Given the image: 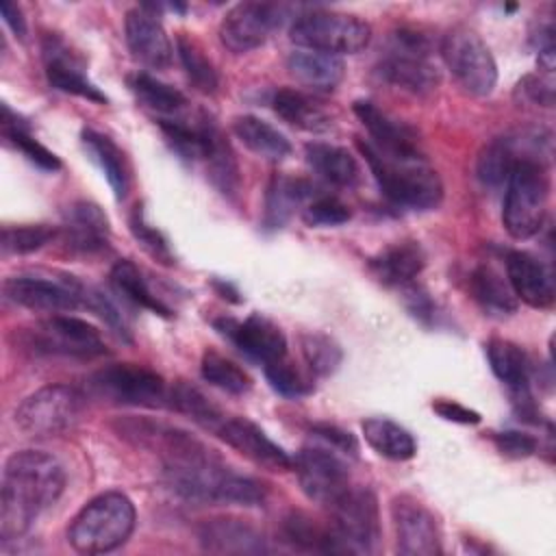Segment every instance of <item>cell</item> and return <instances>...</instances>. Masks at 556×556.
I'll return each instance as SVG.
<instances>
[{"instance_id":"28","label":"cell","mask_w":556,"mask_h":556,"mask_svg":"<svg viewBox=\"0 0 556 556\" xmlns=\"http://www.w3.org/2000/svg\"><path fill=\"white\" fill-rule=\"evenodd\" d=\"M80 139H83V146H85L87 154L91 156V161L102 169L115 200H124L128 193V185H130L124 152L106 135L91 130V128H85Z\"/></svg>"},{"instance_id":"50","label":"cell","mask_w":556,"mask_h":556,"mask_svg":"<svg viewBox=\"0 0 556 556\" xmlns=\"http://www.w3.org/2000/svg\"><path fill=\"white\" fill-rule=\"evenodd\" d=\"M493 443L500 450V454H504L508 458H528L536 452V445H539L532 434L519 432V430L495 432Z\"/></svg>"},{"instance_id":"16","label":"cell","mask_w":556,"mask_h":556,"mask_svg":"<svg viewBox=\"0 0 556 556\" xmlns=\"http://www.w3.org/2000/svg\"><path fill=\"white\" fill-rule=\"evenodd\" d=\"M397 552L404 556L441 554V530L434 515L415 497L400 495L391 502Z\"/></svg>"},{"instance_id":"34","label":"cell","mask_w":556,"mask_h":556,"mask_svg":"<svg viewBox=\"0 0 556 556\" xmlns=\"http://www.w3.org/2000/svg\"><path fill=\"white\" fill-rule=\"evenodd\" d=\"M471 293L476 302L491 315H510L517 311V298L508 285V278H504L495 267L480 265L471 274Z\"/></svg>"},{"instance_id":"12","label":"cell","mask_w":556,"mask_h":556,"mask_svg":"<svg viewBox=\"0 0 556 556\" xmlns=\"http://www.w3.org/2000/svg\"><path fill=\"white\" fill-rule=\"evenodd\" d=\"M285 20V7L274 2H239L235 4L219 24L222 43L243 54L261 48Z\"/></svg>"},{"instance_id":"14","label":"cell","mask_w":556,"mask_h":556,"mask_svg":"<svg viewBox=\"0 0 556 556\" xmlns=\"http://www.w3.org/2000/svg\"><path fill=\"white\" fill-rule=\"evenodd\" d=\"M2 291L13 304L24 308L61 313L80 306L83 285L72 276H65V280L43 276H11L4 280Z\"/></svg>"},{"instance_id":"40","label":"cell","mask_w":556,"mask_h":556,"mask_svg":"<svg viewBox=\"0 0 556 556\" xmlns=\"http://www.w3.org/2000/svg\"><path fill=\"white\" fill-rule=\"evenodd\" d=\"M128 87L148 109H152L156 113L169 115V113L185 109V104H187V98L178 89H174L172 85H167L146 72L132 74L128 78Z\"/></svg>"},{"instance_id":"18","label":"cell","mask_w":556,"mask_h":556,"mask_svg":"<svg viewBox=\"0 0 556 556\" xmlns=\"http://www.w3.org/2000/svg\"><path fill=\"white\" fill-rule=\"evenodd\" d=\"M506 278L517 300L532 308H549L556 300L552 269L530 252H510L506 256Z\"/></svg>"},{"instance_id":"3","label":"cell","mask_w":556,"mask_h":556,"mask_svg":"<svg viewBox=\"0 0 556 556\" xmlns=\"http://www.w3.org/2000/svg\"><path fill=\"white\" fill-rule=\"evenodd\" d=\"M135 519V506L124 493H102L89 500L72 519L67 541L80 554H106L128 541Z\"/></svg>"},{"instance_id":"36","label":"cell","mask_w":556,"mask_h":556,"mask_svg":"<svg viewBox=\"0 0 556 556\" xmlns=\"http://www.w3.org/2000/svg\"><path fill=\"white\" fill-rule=\"evenodd\" d=\"M111 285L130 304H135L139 308H148V311H152L156 315H163V317L172 315V311L152 293L143 274L139 271V267L132 261H117L113 265Z\"/></svg>"},{"instance_id":"35","label":"cell","mask_w":556,"mask_h":556,"mask_svg":"<svg viewBox=\"0 0 556 556\" xmlns=\"http://www.w3.org/2000/svg\"><path fill=\"white\" fill-rule=\"evenodd\" d=\"M486 358L493 374L513 391H526L530 380V363L526 352L506 339H491L486 343Z\"/></svg>"},{"instance_id":"33","label":"cell","mask_w":556,"mask_h":556,"mask_svg":"<svg viewBox=\"0 0 556 556\" xmlns=\"http://www.w3.org/2000/svg\"><path fill=\"white\" fill-rule=\"evenodd\" d=\"M361 428L369 447L389 460H410L417 454L413 434L387 417H369Z\"/></svg>"},{"instance_id":"13","label":"cell","mask_w":556,"mask_h":556,"mask_svg":"<svg viewBox=\"0 0 556 556\" xmlns=\"http://www.w3.org/2000/svg\"><path fill=\"white\" fill-rule=\"evenodd\" d=\"M304 495L317 504L330 506L350 484V469L332 447L306 445L293 460Z\"/></svg>"},{"instance_id":"47","label":"cell","mask_w":556,"mask_h":556,"mask_svg":"<svg viewBox=\"0 0 556 556\" xmlns=\"http://www.w3.org/2000/svg\"><path fill=\"white\" fill-rule=\"evenodd\" d=\"M159 126L172 146V150L182 159V161H195L202 159V132L200 124L187 126L180 119H159Z\"/></svg>"},{"instance_id":"45","label":"cell","mask_w":556,"mask_h":556,"mask_svg":"<svg viewBox=\"0 0 556 556\" xmlns=\"http://www.w3.org/2000/svg\"><path fill=\"white\" fill-rule=\"evenodd\" d=\"M265 378L269 382V387L285 395V397H304L308 393H313V380L300 371L293 363L280 358V361H274V363H267L265 365Z\"/></svg>"},{"instance_id":"15","label":"cell","mask_w":556,"mask_h":556,"mask_svg":"<svg viewBox=\"0 0 556 556\" xmlns=\"http://www.w3.org/2000/svg\"><path fill=\"white\" fill-rule=\"evenodd\" d=\"M215 330L228 339L241 354L263 365L287 356V339L282 330L261 313L250 315L243 321L232 317H219L213 321Z\"/></svg>"},{"instance_id":"32","label":"cell","mask_w":556,"mask_h":556,"mask_svg":"<svg viewBox=\"0 0 556 556\" xmlns=\"http://www.w3.org/2000/svg\"><path fill=\"white\" fill-rule=\"evenodd\" d=\"M313 195V187L311 182L302 180V178H291V176H282L276 174L267 187V195H265V226L267 228H280L291 215L293 211Z\"/></svg>"},{"instance_id":"2","label":"cell","mask_w":556,"mask_h":556,"mask_svg":"<svg viewBox=\"0 0 556 556\" xmlns=\"http://www.w3.org/2000/svg\"><path fill=\"white\" fill-rule=\"evenodd\" d=\"M380 191L397 206L413 211L437 208L443 198V182L432 165L419 154H389L369 141H356Z\"/></svg>"},{"instance_id":"23","label":"cell","mask_w":556,"mask_h":556,"mask_svg":"<svg viewBox=\"0 0 556 556\" xmlns=\"http://www.w3.org/2000/svg\"><path fill=\"white\" fill-rule=\"evenodd\" d=\"M198 124L202 132V161L206 163L211 182L224 195H235L239 191V167L226 137L206 115Z\"/></svg>"},{"instance_id":"37","label":"cell","mask_w":556,"mask_h":556,"mask_svg":"<svg viewBox=\"0 0 556 556\" xmlns=\"http://www.w3.org/2000/svg\"><path fill=\"white\" fill-rule=\"evenodd\" d=\"M2 135L13 148H17L39 169H46V172L61 169L59 156L50 152L46 146H41L37 139H33L28 128L20 122V117L7 104H2Z\"/></svg>"},{"instance_id":"46","label":"cell","mask_w":556,"mask_h":556,"mask_svg":"<svg viewBox=\"0 0 556 556\" xmlns=\"http://www.w3.org/2000/svg\"><path fill=\"white\" fill-rule=\"evenodd\" d=\"M130 232L137 239V243L141 245V250L146 254H150L156 263H163V265H174L176 263L167 239L163 237V232L159 228L148 224L139 204L130 213Z\"/></svg>"},{"instance_id":"51","label":"cell","mask_w":556,"mask_h":556,"mask_svg":"<svg viewBox=\"0 0 556 556\" xmlns=\"http://www.w3.org/2000/svg\"><path fill=\"white\" fill-rule=\"evenodd\" d=\"M313 434L317 439H321L324 443H328L332 450H339L341 454L356 456V452H358V443H356L354 434L334 424H315Z\"/></svg>"},{"instance_id":"11","label":"cell","mask_w":556,"mask_h":556,"mask_svg":"<svg viewBox=\"0 0 556 556\" xmlns=\"http://www.w3.org/2000/svg\"><path fill=\"white\" fill-rule=\"evenodd\" d=\"M24 341L33 352L72 358H93L106 352L100 330L72 315H52L41 319L24 332Z\"/></svg>"},{"instance_id":"24","label":"cell","mask_w":556,"mask_h":556,"mask_svg":"<svg viewBox=\"0 0 556 556\" xmlns=\"http://www.w3.org/2000/svg\"><path fill=\"white\" fill-rule=\"evenodd\" d=\"M426 254L417 241H400L369 261L371 274L387 287H406L424 269Z\"/></svg>"},{"instance_id":"1","label":"cell","mask_w":556,"mask_h":556,"mask_svg":"<svg viewBox=\"0 0 556 556\" xmlns=\"http://www.w3.org/2000/svg\"><path fill=\"white\" fill-rule=\"evenodd\" d=\"M65 489L63 465L39 450H22L7 458L0 482V539L24 536L37 517Z\"/></svg>"},{"instance_id":"5","label":"cell","mask_w":556,"mask_h":556,"mask_svg":"<svg viewBox=\"0 0 556 556\" xmlns=\"http://www.w3.org/2000/svg\"><path fill=\"white\" fill-rule=\"evenodd\" d=\"M289 37L304 50L341 56L365 50L371 39V26L350 13L311 11L291 24Z\"/></svg>"},{"instance_id":"7","label":"cell","mask_w":556,"mask_h":556,"mask_svg":"<svg viewBox=\"0 0 556 556\" xmlns=\"http://www.w3.org/2000/svg\"><path fill=\"white\" fill-rule=\"evenodd\" d=\"M441 56L458 80V85L471 96H489L497 83V65L482 41V37L467 28L456 26L443 35Z\"/></svg>"},{"instance_id":"29","label":"cell","mask_w":556,"mask_h":556,"mask_svg":"<svg viewBox=\"0 0 556 556\" xmlns=\"http://www.w3.org/2000/svg\"><path fill=\"white\" fill-rule=\"evenodd\" d=\"M235 137L256 156L267 161H282L291 154L289 139L256 115H239L232 119Z\"/></svg>"},{"instance_id":"19","label":"cell","mask_w":556,"mask_h":556,"mask_svg":"<svg viewBox=\"0 0 556 556\" xmlns=\"http://www.w3.org/2000/svg\"><path fill=\"white\" fill-rule=\"evenodd\" d=\"M124 33L128 50L141 65L150 70L169 67L172 41L154 13H148L141 7L130 9L124 20Z\"/></svg>"},{"instance_id":"9","label":"cell","mask_w":556,"mask_h":556,"mask_svg":"<svg viewBox=\"0 0 556 556\" xmlns=\"http://www.w3.org/2000/svg\"><path fill=\"white\" fill-rule=\"evenodd\" d=\"M83 410V395L67 384H48L28 395L15 410L17 428L28 437H56L70 430Z\"/></svg>"},{"instance_id":"42","label":"cell","mask_w":556,"mask_h":556,"mask_svg":"<svg viewBox=\"0 0 556 556\" xmlns=\"http://www.w3.org/2000/svg\"><path fill=\"white\" fill-rule=\"evenodd\" d=\"M300 350L315 376H332L343 361L341 345L324 332H304L300 337Z\"/></svg>"},{"instance_id":"49","label":"cell","mask_w":556,"mask_h":556,"mask_svg":"<svg viewBox=\"0 0 556 556\" xmlns=\"http://www.w3.org/2000/svg\"><path fill=\"white\" fill-rule=\"evenodd\" d=\"M80 304H85L91 313H96L98 317H102L113 332H117L119 337L128 339V328H126V321L119 313V308L98 289H91V287H83V293H80Z\"/></svg>"},{"instance_id":"31","label":"cell","mask_w":556,"mask_h":556,"mask_svg":"<svg viewBox=\"0 0 556 556\" xmlns=\"http://www.w3.org/2000/svg\"><path fill=\"white\" fill-rule=\"evenodd\" d=\"M271 106L278 117L300 130L326 132L332 128V117L302 91L278 89L271 98Z\"/></svg>"},{"instance_id":"4","label":"cell","mask_w":556,"mask_h":556,"mask_svg":"<svg viewBox=\"0 0 556 556\" xmlns=\"http://www.w3.org/2000/svg\"><path fill=\"white\" fill-rule=\"evenodd\" d=\"M549 178L543 161L519 159L506 180L502 222L510 237L530 239L534 237L547 213Z\"/></svg>"},{"instance_id":"6","label":"cell","mask_w":556,"mask_h":556,"mask_svg":"<svg viewBox=\"0 0 556 556\" xmlns=\"http://www.w3.org/2000/svg\"><path fill=\"white\" fill-rule=\"evenodd\" d=\"M378 74L410 93L424 96L437 89L439 70L430 61V41L415 28H397L378 65Z\"/></svg>"},{"instance_id":"22","label":"cell","mask_w":556,"mask_h":556,"mask_svg":"<svg viewBox=\"0 0 556 556\" xmlns=\"http://www.w3.org/2000/svg\"><path fill=\"white\" fill-rule=\"evenodd\" d=\"M198 539L204 549L215 554H258L267 549L263 534L254 526L232 517L206 519L198 528Z\"/></svg>"},{"instance_id":"39","label":"cell","mask_w":556,"mask_h":556,"mask_svg":"<svg viewBox=\"0 0 556 556\" xmlns=\"http://www.w3.org/2000/svg\"><path fill=\"white\" fill-rule=\"evenodd\" d=\"M167 406L176 408L182 415H189L195 424L217 430V426L226 419V415L211 402L202 391L187 382H176L167 393Z\"/></svg>"},{"instance_id":"10","label":"cell","mask_w":556,"mask_h":556,"mask_svg":"<svg viewBox=\"0 0 556 556\" xmlns=\"http://www.w3.org/2000/svg\"><path fill=\"white\" fill-rule=\"evenodd\" d=\"M330 528L350 554L374 552L380 539L378 500L367 486L350 484L330 506Z\"/></svg>"},{"instance_id":"53","label":"cell","mask_w":556,"mask_h":556,"mask_svg":"<svg viewBox=\"0 0 556 556\" xmlns=\"http://www.w3.org/2000/svg\"><path fill=\"white\" fill-rule=\"evenodd\" d=\"M434 413L447 421H454V424H463V426H476L480 424V413L478 410H471L454 400H437L432 404Z\"/></svg>"},{"instance_id":"21","label":"cell","mask_w":556,"mask_h":556,"mask_svg":"<svg viewBox=\"0 0 556 556\" xmlns=\"http://www.w3.org/2000/svg\"><path fill=\"white\" fill-rule=\"evenodd\" d=\"M354 113L367 128V132L371 137L369 143L376 146L378 150L389 152V154H419L417 135L408 124L380 111L369 100H356Z\"/></svg>"},{"instance_id":"52","label":"cell","mask_w":556,"mask_h":556,"mask_svg":"<svg viewBox=\"0 0 556 556\" xmlns=\"http://www.w3.org/2000/svg\"><path fill=\"white\" fill-rule=\"evenodd\" d=\"M519 93L539 106H554V85L549 78L543 76H526L519 83Z\"/></svg>"},{"instance_id":"27","label":"cell","mask_w":556,"mask_h":556,"mask_svg":"<svg viewBox=\"0 0 556 556\" xmlns=\"http://www.w3.org/2000/svg\"><path fill=\"white\" fill-rule=\"evenodd\" d=\"M282 539L302 552H321V554H350L348 545L334 534L328 526H319L302 510H291L282 519Z\"/></svg>"},{"instance_id":"20","label":"cell","mask_w":556,"mask_h":556,"mask_svg":"<svg viewBox=\"0 0 556 556\" xmlns=\"http://www.w3.org/2000/svg\"><path fill=\"white\" fill-rule=\"evenodd\" d=\"M43 61L46 76L52 87L98 104L106 102V96L85 76L80 61L56 37H48L43 41Z\"/></svg>"},{"instance_id":"54","label":"cell","mask_w":556,"mask_h":556,"mask_svg":"<svg viewBox=\"0 0 556 556\" xmlns=\"http://www.w3.org/2000/svg\"><path fill=\"white\" fill-rule=\"evenodd\" d=\"M0 13H2L4 24H7L17 37H24V35H26V20H24L22 9H20L15 2L2 0V2H0Z\"/></svg>"},{"instance_id":"8","label":"cell","mask_w":556,"mask_h":556,"mask_svg":"<svg viewBox=\"0 0 556 556\" xmlns=\"http://www.w3.org/2000/svg\"><path fill=\"white\" fill-rule=\"evenodd\" d=\"M89 389L113 404L143 408L167 406L169 393L165 380L156 371L130 363L98 369L89 376Z\"/></svg>"},{"instance_id":"43","label":"cell","mask_w":556,"mask_h":556,"mask_svg":"<svg viewBox=\"0 0 556 556\" xmlns=\"http://www.w3.org/2000/svg\"><path fill=\"white\" fill-rule=\"evenodd\" d=\"M176 48H178L180 63H182L189 80L195 85V89H200L202 93H215L219 87V76H217L213 63L200 50V46L191 37L180 35L176 41Z\"/></svg>"},{"instance_id":"38","label":"cell","mask_w":556,"mask_h":556,"mask_svg":"<svg viewBox=\"0 0 556 556\" xmlns=\"http://www.w3.org/2000/svg\"><path fill=\"white\" fill-rule=\"evenodd\" d=\"M519 159H530V156H519L515 143L510 139H493L491 143H486L478 156V178L482 185L486 187H502L506 185L513 165Z\"/></svg>"},{"instance_id":"25","label":"cell","mask_w":556,"mask_h":556,"mask_svg":"<svg viewBox=\"0 0 556 556\" xmlns=\"http://www.w3.org/2000/svg\"><path fill=\"white\" fill-rule=\"evenodd\" d=\"M287 70L300 85L315 91H332L345 74V65L339 56L304 48L287 56Z\"/></svg>"},{"instance_id":"17","label":"cell","mask_w":556,"mask_h":556,"mask_svg":"<svg viewBox=\"0 0 556 556\" xmlns=\"http://www.w3.org/2000/svg\"><path fill=\"white\" fill-rule=\"evenodd\" d=\"M215 434L261 467H267L271 471H287L293 467V458L250 419L226 417L217 426Z\"/></svg>"},{"instance_id":"30","label":"cell","mask_w":556,"mask_h":556,"mask_svg":"<svg viewBox=\"0 0 556 556\" xmlns=\"http://www.w3.org/2000/svg\"><path fill=\"white\" fill-rule=\"evenodd\" d=\"M304 154L313 172H317L330 185L354 187L358 182V176H361L358 163L345 148L313 141V143H306Z\"/></svg>"},{"instance_id":"44","label":"cell","mask_w":556,"mask_h":556,"mask_svg":"<svg viewBox=\"0 0 556 556\" xmlns=\"http://www.w3.org/2000/svg\"><path fill=\"white\" fill-rule=\"evenodd\" d=\"M56 237V228L48 224H26V226H4L2 228V254H30L41 250Z\"/></svg>"},{"instance_id":"26","label":"cell","mask_w":556,"mask_h":556,"mask_svg":"<svg viewBox=\"0 0 556 556\" xmlns=\"http://www.w3.org/2000/svg\"><path fill=\"white\" fill-rule=\"evenodd\" d=\"M65 235L72 250L96 252L106 245L109 219L104 211L87 200L74 202L65 213Z\"/></svg>"},{"instance_id":"41","label":"cell","mask_w":556,"mask_h":556,"mask_svg":"<svg viewBox=\"0 0 556 556\" xmlns=\"http://www.w3.org/2000/svg\"><path fill=\"white\" fill-rule=\"evenodd\" d=\"M200 371L208 384H213L230 395H243L252 387L250 376L239 365H235L230 358H226L213 350L204 352Z\"/></svg>"},{"instance_id":"48","label":"cell","mask_w":556,"mask_h":556,"mask_svg":"<svg viewBox=\"0 0 556 556\" xmlns=\"http://www.w3.org/2000/svg\"><path fill=\"white\" fill-rule=\"evenodd\" d=\"M352 217L348 204H343L339 198L332 195H317L313 198L304 211H302V219L308 226H341Z\"/></svg>"}]
</instances>
